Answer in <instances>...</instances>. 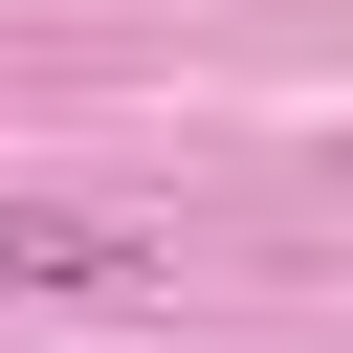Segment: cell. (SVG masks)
Here are the masks:
<instances>
[{"instance_id":"6da1fadb","label":"cell","mask_w":353,"mask_h":353,"mask_svg":"<svg viewBox=\"0 0 353 353\" xmlns=\"http://www.w3.org/2000/svg\"><path fill=\"white\" fill-rule=\"evenodd\" d=\"M0 287H154V221H88V199H0Z\"/></svg>"}]
</instances>
